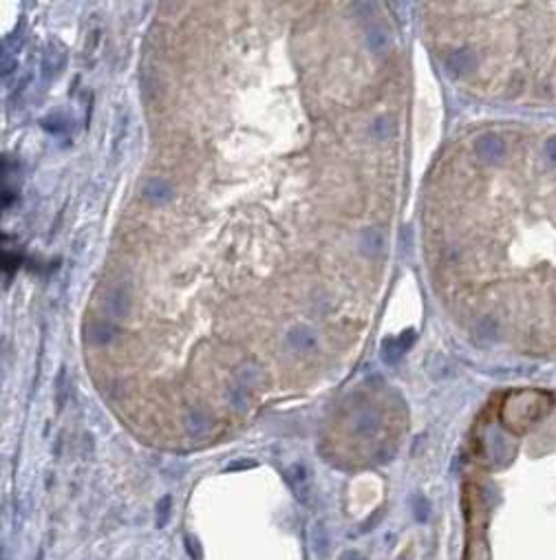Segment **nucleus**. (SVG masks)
I'll return each mask as SVG.
<instances>
[{
    "label": "nucleus",
    "mask_w": 556,
    "mask_h": 560,
    "mask_svg": "<svg viewBox=\"0 0 556 560\" xmlns=\"http://www.w3.org/2000/svg\"><path fill=\"white\" fill-rule=\"evenodd\" d=\"M415 338V333L413 331H406V333H402V338L400 340H387L384 344H382V358H384V362H389V364H393L397 358H400L404 351L408 349V344H410V340Z\"/></svg>",
    "instance_id": "obj_6"
},
{
    "label": "nucleus",
    "mask_w": 556,
    "mask_h": 560,
    "mask_svg": "<svg viewBox=\"0 0 556 560\" xmlns=\"http://www.w3.org/2000/svg\"><path fill=\"white\" fill-rule=\"evenodd\" d=\"M501 36L497 86L510 102L556 108V3L490 5Z\"/></svg>",
    "instance_id": "obj_2"
},
{
    "label": "nucleus",
    "mask_w": 556,
    "mask_h": 560,
    "mask_svg": "<svg viewBox=\"0 0 556 560\" xmlns=\"http://www.w3.org/2000/svg\"><path fill=\"white\" fill-rule=\"evenodd\" d=\"M230 402H232L234 406H238V408H243V406H245V395H243L241 386H236V389L230 393Z\"/></svg>",
    "instance_id": "obj_18"
},
{
    "label": "nucleus",
    "mask_w": 556,
    "mask_h": 560,
    "mask_svg": "<svg viewBox=\"0 0 556 560\" xmlns=\"http://www.w3.org/2000/svg\"><path fill=\"white\" fill-rule=\"evenodd\" d=\"M472 155L499 174V289L477 340L556 356V131H486Z\"/></svg>",
    "instance_id": "obj_1"
},
{
    "label": "nucleus",
    "mask_w": 556,
    "mask_h": 560,
    "mask_svg": "<svg viewBox=\"0 0 556 560\" xmlns=\"http://www.w3.org/2000/svg\"><path fill=\"white\" fill-rule=\"evenodd\" d=\"M106 307H108V311L113 313L115 318H124L126 313H129V309H131L129 294L122 292V289L113 292V294L106 298Z\"/></svg>",
    "instance_id": "obj_10"
},
{
    "label": "nucleus",
    "mask_w": 556,
    "mask_h": 560,
    "mask_svg": "<svg viewBox=\"0 0 556 560\" xmlns=\"http://www.w3.org/2000/svg\"><path fill=\"white\" fill-rule=\"evenodd\" d=\"M15 201V188L13 185H3V207H11Z\"/></svg>",
    "instance_id": "obj_17"
},
{
    "label": "nucleus",
    "mask_w": 556,
    "mask_h": 560,
    "mask_svg": "<svg viewBox=\"0 0 556 560\" xmlns=\"http://www.w3.org/2000/svg\"><path fill=\"white\" fill-rule=\"evenodd\" d=\"M287 344L292 346V351L296 353H309V351L316 349L318 340H316V333L307 327H296L287 333Z\"/></svg>",
    "instance_id": "obj_3"
},
{
    "label": "nucleus",
    "mask_w": 556,
    "mask_h": 560,
    "mask_svg": "<svg viewBox=\"0 0 556 560\" xmlns=\"http://www.w3.org/2000/svg\"><path fill=\"white\" fill-rule=\"evenodd\" d=\"M40 126L44 128L46 133H51V135H62V133H67V128H69V122L65 115H60V113H51V115H46Z\"/></svg>",
    "instance_id": "obj_11"
},
{
    "label": "nucleus",
    "mask_w": 556,
    "mask_h": 560,
    "mask_svg": "<svg viewBox=\"0 0 556 560\" xmlns=\"http://www.w3.org/2000/svg\"><path fill=\"white\" fill-rule=\"evenodd\" d=\"M62 67H65V51H62L58 44L51 42L49 46H46L44 58H42V73H44V77L51 79L62 71Z\"/></svg>",
    "instance_id": "obj_4"
},
{
    "label": "nucleus",
    "mask_w": 556,
    "mask_h": 560,
    "mask_svg": "<svg viewBox=\"0 0 556 560\" xmlns=\"http://www.w3.org/2000/svg\"><path fill=\"white\" fill-rule=\"evenodd\" d=\"M259 377H263V371L259 369V366H254V364H245L238 369L236 373V379H238V386H252V384H257Z\"/></svg>",
    "instance_id": "obj_12"
},
{
    "label": "nucleus",
    "mask_w": 556,
    "mask_h": 560,
    "mask_svg": "<svg viewBox=\"0 0 556 560\" xmlns=\"http://www.w3.org/2000/svg\"><path fill=\"white\" fill-rule=\"evenodd\" d=\"M89 342H93L95 346H106L115 340V327L108 323H95L89 331H86Z\"/></svg>",
    "instance_id": "obj_8"
},
{
    "label": "nucleus",
    "mask_w": 556,
    "mask_h": 560,
    "mask_svg": "<svg viewBox=\"0 0 556 560\" xmlns=\"http://www.w3.org/2000/svg\"><path fill=\"white\" fill-rule=\"evenodd\" d=\"M375 426V415L371 410H364L358 415V422H356V428L360 430V433H369V430Z\"/></svg>",
    "instance_id": "obj_16"
},
{
    "label": "nucleus",
    "mask_w": 556,
    "mask_h": 560,
    "mask_svg": "<svg viewBox=\"0 0 556 560\" xmlns=\"http://www.w3.org/2000/svg\"><path fill=\"white\" fill-rule=\"evenodd\" d=\"M144 197L150 203H155V205H162V203H166V201L172 199V188L164 179H157L155 177V179H148L146 181V185H144Z\"/></svg>",
    "instance_id": "obj_5"
},
{
    "label": "nucleus",
    "mask_w": 556,
    "mask_h": 560,
    "mask_svg": "<svg viewBox=\"0 0 556 560\" xmlns=\"http://www.w3.org/2000/svg\"><path fill=\"white\" fill-rule=\"evenodd\" d=\"M367 46L375 53H384L391 46V36L384 27H371L367 31Z\"/></svg>",
    "instance_id": "obj_9"
},
{
    "label": "nucleus",
    "mask_w": 556,
    "mask_h": 560,
    "mask_svg": "<svg viewBox=\"0 0 556 560\" xmlns=\"http://www.w3.org/2000/svg\"><path fill=\"white\" fill-rule=\"evenodd\" d=\"M382 245L384 241H382V236L377 234V230L369 228L360 234V252L367 256V259H375V256L382 252Z\"/></svg>",
    "instance_id": "obj_7"
},
{
    "label": "nucleus",
    "mask_w": 556,
    "mask_h": 560,
    "mask_svg": "<svg viewBox=\"0 0 556 560\" xmlns=\"http://www.w3.org/2000/svg\"><path fill=\"white\" fill-rule=\"evenodd\" d=\"M22 265V256L13 252H3V274L11 276L15 269Z\"/></svg>",
    "instance_id": "obj_14"
},
{
    "label": "nucleus",
    "mask_w": 556,
    "mask_h": 560,
    "mask_svg": "<svg viewBox=\"0 0 556 560\" xmlns=\"http://www.w3.org/2000/svg\"><path fill=\"white\" fill-rule=\"evenodd\" d=\"M186 424H188V428L193 430V433H203L205 428H208V417H205L203 412H190L188 415V419H186Z\"/></svg>",
    "instance_id": "obj_15"
},
{
    "label": "nucleus",
    "mask_w": 556,
    "mask_h": 560,
    "mask_svg": "<svg viewBox=\"0 0 556 560\" xmlns=\"http://www.w3.org/2000/svg\"><path fill=\"white\" fill-rule=\"evenodd\" d=\"M395 133V122L391 117H377L371 126V135L375 139H389Z\"/></svg>",
    "instance_id": "obj_13"
}]
</instances>
